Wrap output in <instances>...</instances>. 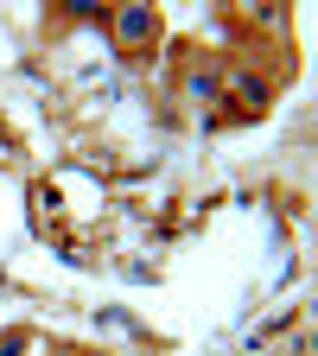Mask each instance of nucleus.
Instances as JSON below:
<instances>
[{"instance_id": "nucleus-1", "label": "nucleus", "mask_w": 318, "mask_h": 356, "mask_svg": "<svg viewBox=\"0 0 318 356\" xmlns=\"http://www.w3.org/2000/svg\"><path fill=\"white\" fill-rule=\"evenodd\" d=\"M267 108V89L255 83V76H230V83H223V121H242V115H261Z\"/></svg>"}, {"instance_id": "nucleus-2", "label": "nucleus", "mask_w": 318, "mask_h": 356, "mask_svg": "<svg viewBox=\"0 0 318 356\" xmlns=\"http://www.w3.org/2000/svg\"><path fill=\"white\" fill-rule=\"evenodd\" d=\"M153 32H159V19H153V13H147V7H127V13H121V19H115V38H121V44H127V51H134V44H147V38H153Z\"/></svg>"}, {"instance_id": "nucleus-3", "label": "nucleus", "mask_w": 318, "mask_h": 356, "mask_svg": "<svg viewBox=\"0 0 318 356\" xmlns=\"http://www.w3.org/2000/svg\"><path fill=\"white\" fill-rule=\"evenodd\" d=\"M185 96H191L198 108L216 115V102H223V76H216V70H191V76H185Z\"/></svg>"}, {"instance_id": "nucleus-4", "label": "nucleus", "mask_w": 318, "mask_h": 356, "mask_svg": "<svg viewBox=\"0 0 318 356\" xmlns=\"http://www.w3.org/2000/svg\"><path fill=\"white\" fill-rule=\"evenodd\" d=\"M0 356H19V337H7V343H0Z\"/></svg>"}]
</instances>
